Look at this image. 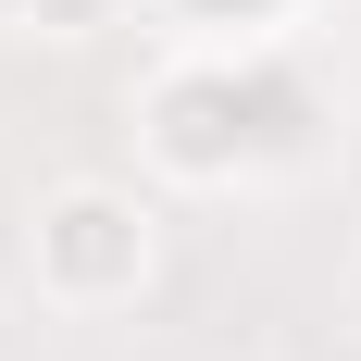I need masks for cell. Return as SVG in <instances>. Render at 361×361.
Wrapping results in <instances>:
<instances>
[{"instance_id":"6da1fadb","label":"cell","mask_w":361,"mask_h":361,"mask_svg":"<svg viewBox=\"0 0 361 361\" xmlns=\"http://www.w3.org/2000/svg\"><path fill=\"white\" fill-rule=\"evenodd\" d=\"M149 262H162V212L112 175H75L25 212V274L50 312H125L149 287Z\"/></svg>"},{"instance_id":"7a4b0ae2","label":"cell","mask_w":361,"mask_h":361,"mask_svg":"<svg viewBox=\"0 0 361 361\" xmlns=\"http://www.w3.org/2000/svg\"><path fill=\"white\" fill-rule=\"evenodd\" d=\"M137 137L162 175L187 187H224L237 162H262V75L224 50V37H200V50H175V63L137 87Z\"/></svg>"}]
</instances>
